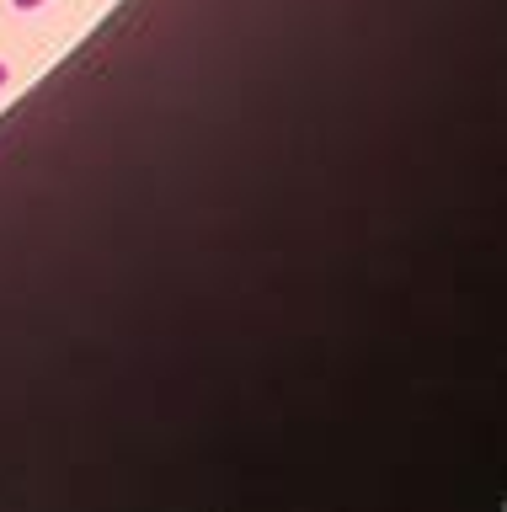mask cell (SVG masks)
Instances as JSON below:
<instances>
[{
    "label": "cell",
    "mask_w": 507,
    "mask_h": 512,
    "mask_svg": "<svg viewBox=\"0 0 507 512\" xmlns=\"http://www.w3.org/2000/svg\"><path fill=\"white\" fill-rule=\"evenodd\" d=\"M17 11H38V6H49V0H11Z\"/></svg>",
    "instance_id": "6da1fadb"
},
{
    "label": "cell",
    "mask_w": 507,
    "mask_h": 512,
    "mask_svg": "<svg viewBox=\"0 0 507 512\" xmlns=\"http://www.w3.org/2000/svg\"><path fill=\"white\" fill-rule=\"evenodd\" d=\"M6 86H11V64L0 59V91H6Z\"/></svg>",
    "instance_id": "7a4b0ae2"
}]
</instances>
